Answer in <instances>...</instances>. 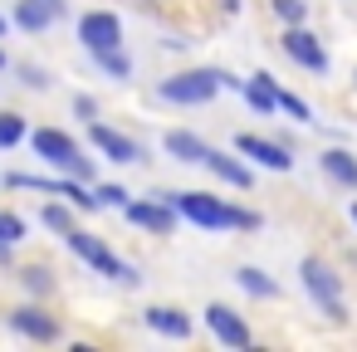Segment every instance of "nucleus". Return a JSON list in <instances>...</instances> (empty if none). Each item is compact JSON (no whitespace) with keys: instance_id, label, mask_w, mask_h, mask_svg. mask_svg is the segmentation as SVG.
<instances>
[{"instance_id":"obj_8","label":"nucleus","mask_w":357,"mask_h":352,"mask_svg":"<svg viewBox=\"0 0 357 352\" xmlns=\"http://www.w3.org/2000/svg\"><path fill=\"white\" fill-rule=\"evenodd\" d=\"M74 35H79V45H84L89 54L123 49V20H118L113 10H84L79 25H74Z\"/></svg>"},{"instance_id":"obj_2","label":"nucleus","mask_w":357,"mask_h":352,"mask_svg":"<svg viewBox=\"0 0 357 352\" xmlns=\"http://www.w3.org/2000/svg\"><path fill=\"white\" fill-rule=\"evenodd\" d=\"M225 69H176L157 84V98L162 103H176V108H206L220 89H225Z\"/></svg>"},{"instance_id":"obj_13","label":"nucleus","mask_w":357,"mask_h":352,"mask_svg":"<svg viewBox=\"0 0 357 352\" xmlns=\"http://www.w3.org/2000/svg\"><path fill=\"white\" fill-rule=\"evenodd\" d=\"M206 328H211V337H215L220 347H255L250 323H245L230 303H206Z\"/></svg>"},{"instance_id":"obj_25","label":"nucleus","mask_w":357,"mask_h":352,"mask_svg":"<svg viewBox=\"0 0 357 352\" xmlns=\"http://www.w3.org/2000/svg\"><path fill=\"white\" fill-rule=\"evenodd\" d=\"M40 225H50V230H59V235H69V230H74V215H69V201H59V196H50V206L40 211Z\"/></svg>"},{"instance_id":"obj_26","label":"nucleus","mask_w":357,"mask_h":352,"mask_svg":"<svg viewBox=\"0 0 357 352\" xmlns=\"http://www.w3.org/2000/svg\"><path fill=\"white\" fill-rule=\"evenodd\" d=\"M93 196H98V206H103V211H113V206H118V211H128V201H132V191H128V186H118V181H93Z\"/></svg>"},{"instance_id":"obj_28","label":"nucleus","mask_w":357,"mask_h":352,"mask_svg":"<svg viewBox=\"0 0 357 352\" xmlns=\"http://www.w3.org/2000/svg\"><path fill=\"white\" fill-rule=\"evenodd\" d=\"M279 113H289L294 123H308V128H313V108H308L298 93H284V89H279Z\"/></svg>"},{"instance_id":"obj_9","label":"nucleus","mask_w":357,"mask_h":352,"mask_svg":"<svg viewBox=\"0 0 357 352\" xmlns=\"http://www.w3.org/2000/svg\"><path fill=\"white\" fill-rule=\"evenodd\" d=\"M89 142H93L98 157H108V162H118V167L142 162V142L128 137V132H118V128H108V123H89Z\"/></svg>"},{"instance_id":"obj_27","label":"nucleus","mask_w":357,"mask_h":352,"mask_svg":"<svg viewBox=\"0 0 357 352\" xmlns=\"http://www.w3.org/2000/svg\"><path fill=\"white\" fill-rule=\"evenodd\" d=\"M25 235H30L25 215H15V211H6V206H0V245H20Z\"/></svg>"},{"instance_id":"obj_3","label":"nucleus","mask_w":357,"mask_h":352,"mask_svg":"<svg viewBox=\"0 0 357 352\" xmlns=\"http://www.w3.org/2000/svg\"><path fill=\"white\" fill-rule=\"evenodd\" d=\"M64 245H69V254H74V259H84L93 274H108V279H118V284L137 289V279H142V274H137L128 259H118V254H113V245H108L103 235H93V230H79V225H74V230L64 235Z\"/></svg>"},{"instance_id":"obj_11","label":"nucleus","mask_w":357,"mask_h":352,"mask_svg":"<svg viewBox=\"0 0 357 352\" xmlns=\"http://www.w3.org/2000/svg\"><path fill=\"white\" fill-rule=\"evenodd\" d=\"M176 206L167 196H152V201H128V225L147 230V235H176Z\"/></svg>"},{"instance_id":"obj_29","label":"nucleus","mask_w":357,"mask_h":352,"mask_svg":"<svg viewBox=\"0 0 357 352\" xmlns=\"http://www.w3.org/2000/svg\"><path fill=\"white\" fill-rule=\"evenodd\" d=\"M264 225V215L259 211H250V206H230V230H245V235H255Z\"/></svg>"},{"instance_id":"obj_5","label":"nucleus","mask_w":357,"mask_h":352,"mask_svg":"<svg viewBox=\"0 0 357 352\" xmlns=\"http://www.w3.org/2000/svg\"><path fill=\"white\" fill-rule=\"evenodd\" d=\"M6 186L10 191H35V196H59V201H69L74 211H103L98 206V196H93V186L89 181H74V176H6Z\"/></svg>"},{"instance_id":"obj_32","label":"nucleus","mask_w":357,"mask_h":352,"mask_svg":"<svg viewBox=\"0 0 357 352\" xmlns=\"http://www.w3.org/2000/svg\"><path fill=\"white\" fill-rule=\"evenodd\" d=\"M10 25H15V20H10L6 10H0V40H6V35H10Z\"/></svg>"},{"instance_id":"obj_1","label":"nucleus","mask_w":357,"mask_h":352,"mask_svg":"<svg viewBox=\"0 0 357 352\" xmlns=\"http://www.w3.org/2000/svg\"><path fill=\"white\" fill-rule=\"evenodd\" d=\"M30 152L50 167V171H59V176H74V181H98V167H93V157L84 152V142L74 137V132H64V128H35L30 132Z\"/></svg>"},{"instance_id":"obj_16","label":"nucleus","mask_w":357,"mask_h":352,"mask_svg":"<svg viewBox=\"0 0 357 352\" xmlns=\"http://www.w3.org/2000/svg\"><path fill=\"white\" fill-rule=\"evenodd\" d=\"M162 147H167L172 162H186V167H206V157H211V142L201 132H186V128H172L162 137Z\"/></svg>"},{"instance_id":"obj_7","label":"nucleus","mask_w":357,"mask_h":352,"mask_svg":"<svg viewBox=\"0 0 357 352\" xmlns=\"http://www.w3.org/2000/svg\"><path fill=\"white\" fill-rule=\"evenodd\" d=\"M279 49L298 64V69H308V74H328L333 69V59H328V49H323V40L308 30V25H284V35H279Z\"/></svg>"},{"instance_id":"obj_34","label":"nucleus","mask_w":357,"mask_h":352,"mask_svg":"<svg viewBox=\"0 0 357 352\" xmlns=\"http://www.w3.org/2000/svg\"><path fill=\"white\" fill-rule=\"evenodd\" d=\"M347 215H352V225H357V201H352V206H347Z\"/></svg>"},{"instance_id":"obj_20","label":"nucleus","mask_w":357,"mask_h":352,"mask_svg":"<svg viewBox=\"0 0 357 352\" xmlns=\"http://www.w3.org/2000/svg\"><path fill=\"white\" fill-rule=\"evenodd\" d=\"M235 284H240L250 298H279V284H274L259 264H240V269H235Z\"/></svg>"},{"instance_id":"obj_15","label":"nucleus","mask_w":357,"mask_h":352,"mask_svg":"<svg viewBox=\"0 0 357 352\" xmlns=\"http://www.w3.org/2000/svg\"><path fill=\"white\" fill-rule=\"evenodd\" d=\"M69 15V6L64 0H15V30H25V35H45L50 25H59Z\"/></svg>"},{"instance_id":"obj_24","label":"nucleus","mask_w":357,"mask_h":352,"mask_svg":"<svg viewBox=\"0 0 357 352\" xmlns=\"http://www.w3.org/2000/svg\"><path fill=\"white\" fill-rule=\"evenodd\" d=\"M269 15L279 25H308V0H269Z\"/></svg>"},{"instance_id":"obj_19","label":"nucleus","mask_w":357,"mask_h":352,"mask_svg":"<svg viewBox=\"0 0 357 352\" xmlns=\"http://www.w3.org/2000/svg\"><path fill=\"white\" fill-rule=\"evenodd\" d=\"M240 93H245V103H250L259 118H274V113H279V84H274V74H264V69L250 74Z\"/></svg>"},{"instance_id":"obj_22","label":"nucleus","mask_w":357,"mask_h":352,"mask_svg":"<svg viewBox=\"0 0 357 352\" xmlns=\"http://www.w3.org/2000/svg\"><path fill=\"white\" fill-rule=\"evenodd\" d=\"M93 64H98V74H108L113 84H128L132 79V59L123 54V49H103V54H89Z\"/></svg>"},{"instance_id":"obj_14","label":"nucleus","mask_w":357,"mask_h":352,"mask_svg":"<svg viewBox=\"0 0 357 352\" xmlns=\"http://www.w3.org/2000/svg\"><path fill=\"white\" fill-rule=\"evenodd\" d=\"M142 323H147L157 337H172V342L196 337V318H191L186 308H176V303H147V308H142Z\"/></svg>"},{"instance_id":"obj_12","label":"nucleus","mask_w":357,"mask_h":352,"mask_svg":"<svg viewBox=\"0 0 357 352\" xmlns=\"http://www.w3.org/2000/svg\"><path fill=\"white\" fill-rule=\"evenodd\" d=\"M10 328L20 332V337H30V342H59V318L35 298V303H20V308H10Z\"/></svg>"},{"instance_id":"obj_4","label":"nucleus","mask_w":357,"mask_h":352,"mask_svg":"<svg viewBox=\"0 0 357 352\" xmlns=\"http://www.w3.org/2000/svg\"><path fill=\"white\" fill-rule=\"evenodd\" d=\"M298 284H303V293L323 308L328 323H342V318H347V308H342V274H337L328 259L308 254V259L298 264Z\"/></svg>"},{"instance_id":"obj_23","label":"nucleus","mask_w":357,"mask_h":352,"mask_svg":"<svg viewBox=\"0 0 357 352\" xmlns=\"http://www.w3.org/2000/svg\"><path fill=\"white\" fill-rule=\"evenodd\" d=\"M20 284H25V293L50 298V293H54V269H50V264H25V269H20Z\"/></svg>"},{"instance_id":"obj_21","label":"nucleus","mask_w":357,"mask_h":352,"mask_svg":"<svg viewBox=\"0 0 357 352\" xmlns=\"http://www.w3.org/2000/svg\"><path fill=\"white\" fill-rule=\"evenodd\" d=\"M20 142H30V123H25V113L6 108V113H0V152H10Z\"/></svg>"},{"instance_id":"obj_30","label":"nucleus","mask_w":357,"mask_h":352,"mask_svg":"<svg viewBox=\"0 0 357 352\" xmlns=\"http://www.w3.org/2000/svg\"><path fill=\"white\" fill-rule=\"evenodd\" d=\"M15 74H20V84H25V89H40V93L54 84V79H50V69H40V64H20Z\"/></svg>"},{"instance_id":"obj_18","label":"nucleus","mask_w":357,"mask_h":352,"mask_svg":"<svg viewBox=\"0 0 357 352\" xmlns=\"http://www.w3.org/2000/svg\"><path fill=\"white\" fill-rule=\"evenodd\" d=\"M318 167H323V176L337 186V191H357V157L347 152V147H328L323 157H318Z\"/></svg>"},{"instance_id":"obj_35","label":"nucleus","mask_w":357,"mask_h":352,"mask_svg":"<svg viewBox=\"0 0 357 352\" xmlns=\"http://www.w3.org/2000/svg\"><path fill=\"white\" fill-rule=\"evenodd\" d=\"M6 64H10V59H6V49H0V69H6Z\"/></svg>"},{"instance_id":"obj_17","label":"nucleus","mask_w":357,"mask_h":352,"mask_svg":"<svg viewBox=\"0 0 357 352\" xmlns=\"http://www.w3.org/2000/svg\"><path fill=\"white\" fill-rule=\"evenodd\" d=\"M206 167H211V171H215V176H220L225 186H235V191H250V186H255V167H250V162H245L240 152L230 157V152H215V147H211Z\"/></svg>"},{"instance_id":"obj_33","label":"nucleus","mask_w":357,"mask_h":352,"mask_svg":"<svg viewBox=\"0 0 357 352\" xmlns=\"http://www.w3.org/2000/svg\"><path fill=\"white\" fill-rule=\"evenodd\" d=\"M220 6H225V15H235V10L245 6V0H220Z\"/></svg>"},{"instance_id":"obj_6","label":"nucleus","mask_w":357,"mask_h":352,"mask_svg":"<svg viewBox=\"0 0 357 352\" xmlns=\"http://www.w3.org/2000/svg\"><path fill=\"white\" fill-rule=\"evenodd\" d=\"M162 196L196 230H230V201H220L215 191H162Z\"/></svg>"},{"instance_id":"obj_10","label":"nucleus","mask_w":357,"mask_h":352,"mask_svg":"<svg viewBox=\"0 0 357 352\" xmlns=\"http://www.w3.org/2000/svg\"><path fill=\"white\" fill-rule=\"evenodd\" d=\"M235 152H240L245 162L264 167V171H294V152H289L284 142L259 137V132H240V137H235Z\"/></svg>"},{"instance_id":"obj_31","label":"nucleus","mask_w":357,"mask_h":352,"mask_svg":"<svg viewBox=\"0 0 357 352\" xmlns=\"http://www.w3.org/2000/svg\"><path fill=\"white\" fill-rule=\"evenodd\" d=\"M74 113H79L84 123H98V98H89V93H74Z\"/></svg>"}]
</instances>
